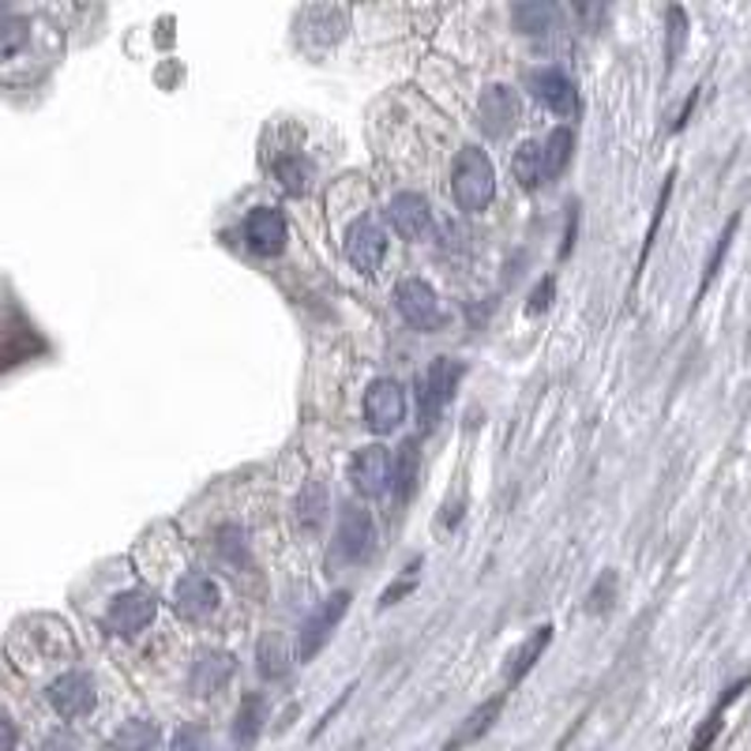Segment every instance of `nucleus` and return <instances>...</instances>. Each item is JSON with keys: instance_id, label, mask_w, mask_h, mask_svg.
<instances>
[{"instance_id": "1a4fd4ad", "label": "nucleus", "mask_w": 751, "mask_h": 751, "mask_svg": "<svg viewBox=\"0 0 751 751\" xmlns=\"http://www.w3.org/2000/svg\"><path fill=\"white\" fill-rule=\"evenodd\" d=\"M241 238H244V249H249L252 256L271 259V256H282L286 241H290V230H286L282 210H275V207H256L249 218H244Z\"/></svg>"}, {"instance_id": "aec40b11", "label": "nucleus", "mask_w": 751, "mask_h": 751, "mask_svg": "<svg viewBox=\"0 0 751 751\" xmlns=\"http://www.w3.org/2000/svg\"><path fill=\"white\" fill-rule=\"evenodd\" d=\"M327 511H331V500H327V485H324V481H308V485L301 488V496H298V522H301V530L316 534V530L327 522Z\"/></svg>"}, {"instance_id": "b1692460", "label": "nucleus", "mask_w": 751, "mask_h": 751, "mask_svg": "<svg viewBox=\"0 0 751 751\" xmlns=\"http://www.w3.org/2000/svg\"><path fill=\"white\" fill-rule=\"evenodd\" d=\"M158 744V729L150 722H124L121 729L113 732V751H150Z\"/></svg>"}, {"instance_id": "4be33fe9", "label": "nucleus", "mask_w": 751, "mask_h": 751, "mask_svg": "<svg viewBox=\"0 0 751 751\" xmlns=\"http://www.w3.org/2000/svg\"><path fill=\"white\" fill-rule=\"evenodd\" d=\"M553 643V628H537L534 635L522 643L519 654L511 657V669H508V683H519L522 677H526L530 669L537 665V657H542V650Z\"/></svg>"}, {"instance_id": "7c9ffc66", "label": "nucleus", "mask_w": 751, "mask_h": 751, "mask_svg": "<svg viewBox=\"0 0 751 751\" xmlns=\"http://www.w3.org/2000/svg\"><path fill=\"white\" fill-rule=\"evenodd\" d=\"M15 744H20V732H15V722H12V717L0 714V751H15Z\"/></svg>"}, {"instance_id": "39448f33", "label": "nucleus", "mask_w": 751, "mask_h": 751, "mask_svg": "<svg viewBox=\"0 0 751 751\" xmlns=\"http://www.w3.org/2000/svg\"><path fill=\"white\" fill-rule=\"evenodd\" d=\"M376 548V522L373 514L358 504H346L342 519H339V534H335V548H331V564H361L368 560V553Z\"/></svg>"}, {"instance_id": "2f4dec72", "label": "nucleus", "mask_w": 751, "mask_h": 751, "mask_svg": "<svg viewBox=\"0 0 751 751\" xmlns=\"http://www.w3.org/2000/svg\"><path fill=\"white\" fill-rule=\"evenodd\" d=\"M41 751H80V744H75V737H69V732H53V737L41 744Z\"/></svg>"}, {"instance_id": "f8f14e48", "label": "nucleus", "mask_w": 751, "mask_h": 751, "mask_svg": "<svg viewBox=\"0 0 751 751\" xmlns=\"http://www.w3.org/2000/svg\"><path fill=\"white\" fill-rule=\"evenodd\" d=\"M387 222L399 238L407 241H428L433 238V207L417 192H399L387 207Z\"/></svg>"}, {"instance_id": "c85d7f7f", "label": "nucleus", "mask_w": 751, "mask_h": 751, "mask_svg": "<svg viewBox=\"0 0 751 751\" xmlns=\"http://www.w3.org/2000/svg\"><path fill=\"white\" fill-rule=\"evenodd\" d=\"M669 69L677 64V57H680V49H683V41H688V20H683V12L680 8H673L669 12Z\"/></svg>"}, {"instance_id": "9d476101", "label": "nucleus", "mask_w": 751, "mask_h": 751, "mask_svg": "<svg viewBox=\"0 0 751 751\" xmlns=\"http://www.w3.org/2000/svg\"><path fill=\"white\" fill-rule=\"evenodd\" d=\"M46 699L64 722H75V717H87L90 711H95L98 691H95V680H90L87 673L72 669V673H61V677L49 683Z\"/></svg>"}, {"instance_id": "412c9836", "label": "nucleus", "mask_w": 751, "mask_h": 751, "mask_svg": "<svg viewBox=\"0 0 751 751\" xmlns=\"http://www.w3.org/2000/svg\"><path fill=\"white\" fill-rule=\"evenodd\" d=\"M31 23L27 20H4L0 23V69L4 64H15L31 46Z\"/></svg>"}, {"instance_id": "6e6552de", "label": "nucleus", "mask_w": 751, "mask_h": 751, "mask_svg": "<svg viewBox=\"0 0 751 751\" xmlns=\"http://www.w3.org/2000/svg\"><path fill=\"white\" fill-rule=\"evenodd\" d=\"M384 252H387L384 222L376 215L353 218L350 230H346V256H350V264L365 275H376L379 264H384Z\"/></svg>"}, {"instance_id": "cd10ccee", "label": "nucleus", "mask_w": 751, "mask_h": 751, "mask_svg": "<svg viewBox=\"0 0 751 751\" xmlns=\"http://www.w3.org/2000/svg\"><path fill=\"white\" fill-rule=\"evenodd\" d=\"M500 706H504V699H493V703L477 706V711L470 714V722H467V729H462V737L455 740V748H462V744H470V740H477L481 732H485L488 725L496 722V714H500Z\"/></svg>"}, {"instance_id": "f03ea898", "label": "nucleus", "mask_w": 751, "mask_h": 751, "mask_svg": "<svg viewBox=\"0 0 751 751\" xmlns=\"http://www.w3.org/2000/svg\"><path fill=\"white\" fill-rule=\"evenodd\" d=\"M462 379V365L451 358H436L425 373L417 376V413H421V425L433 428L440 421V413L451 407L455 399V387Z\"/></svg>"}, {"instance_id": "c756f323", "label": "nucleus", "mask_w": 751, "mask_h": 751, "mask_svg": "<svg viewBox=\"0 0 751 751\" xmlns=\"http://www.w3.org/2000/svg\"><path fill=\"white\" fill-rule=\"evenodd\" d=\"M173 751H207V732L199 725H184L173 737Z\"/></svg>"}, {"instance_id": "5701e85b", "label": "nucleus", "mask_w": 751, "mask_h": 751, "mask_svg": "<svg viewBox=\"0 0 751 751\" xmlns=\"http://www.w3.org/2000/svg\"><path fill=\"white\" fill-rule=\"evenodd\" d=\"M514 23H519L526 35H553L560 27V12L553 4H519L514 8Z\"/></svg>"}, {"instance_id": "a211bd4d", "label": "nucleus", "mask_w": 751, "mask_h": 751, "mask_svg": "<svg viewBox=\"0 0 751 751\" xmlns=\"http://www.w3.org/2000/svg\"><path fill=\"white\" fill-rule=\"evenodd\" d=\"M264 722H267V699L259 691H252V695L241 699L238 722H233V744L252 748L259 740V732H264Z\"/></svg>"}, {"instance_id": "7ed1b4c3", "label": "nucleus", "mask_w": 751, "mask_h": 751, "mask_svg": "<svg viewBox=\"0 0 751 751\" xmlns=\"http://www.w3.org/2000/svg\"><path fill=\"white\" fill-rule=\"evenodd\" d=\"M395 308H399V316L407 319L410 327H417V331H440L447 324L440 298H436L433 286L421 282V278H402V282L395 286Z\"/></svg>"}, {"instance_id": "393cba45", "label": "nucleus", "mask_w": 751, "mask_h": 751, "mask_svg": "<svg viewBox=\"0 0 751 751\" xmlns=\"http://www.w3.org/2000/svg\"><path fill=\"white\" fill-rule=\"evenodd\" d=\"M748 683H751V680H740V683H732V688L725 691V695H722V703L714 706V714L706 717V725H703V729L695 732V740H691V751H706V748L714 744V740H717V732H722V717H725V711H729V703H732V699H740V691H744Z\"/></svg>"}, {"instance_id": "a878e982", "label": "nucleus", "mask_w": 751, "mask_h": 751, "mask_svg": "<svg viewBox=\"0 0 751 751\" xmlns=\"http://www.w3.org/2000/svg\"><path fill=\"white\" fill-rule=\"evenodd\" d=\"M417 462H421V455H417V444H402V451H399V459H395V493H399V500H410V493H413V485H417Z\"/></svg>"}, {"instance_id": "f3484780", "label": "nucleus", "mask_w": 751, "mask_h": 751, "mask_svg": "<svg viewBox=\"0 0 751 751\" xmlns=\"http://www.w3.org/2000/svg\"><path fill=\"white\" fill-rule=\"evenodd\" d=\"M233 677V657L230 654H199V662L192 665V688L199 695H215L222 691Z\"/></svg>"}, {"instance_id": "ddd939ff", "label": "nucleus", "mask_w": 751, "mask_h": 751, "mask_svg": "<svg viewBox=\"0 0 751 751\" xmlns=\"http://www.w3.org/2000/svg\"><path fill=\"white\" fill-rule=\"evenodd\" d=\"M526 87H530V95H534L542 106L553 109L556 117H576L579 113V90H576V83H571L560 69H537V72H530Z\"/></svg>"}, {"instance_id": "4468645a", "label": "nucleus", "mask_w": 751, "mask_h": 751, "mask_svg": "<svg viewBox=\"0 0 751 751\" xmlns=\"http://www.w3.org/2000/svg\"><path fill=\"white\" fill-rule=\"evenodd\" d=\"M173 609L184 620H204L218 609V586L207 576H184L173 590Z\"/></svg>"}, {"instance_id": "6ab92c4d", "label": "nucleus", "mask_w": 751, "mask_h": 751, "mask_svg": "<svg viewBox=\"0 0 751 751\" xmlns=\"http://www.w3.org/2000/svg\"><path fill=\"white\" fill-rule=\"evenodd\" d=\"M256 662H259V677L264 680H286L290 677V646H286L282 635H275V631H267L264 639H259V650H256Z\"/></svg>"}, {"instance_id": "f257e3e1", "label": "nucleus", "mask_w": 751, "mask_h": 751, "mask_svg": "<svg viewBox=\"0 0 751 751\" xmlns=\"http://www.w3.org/2000/svg\"><path fill=\"white\" fill-rule=\"evenodd\" d=\"M451 192H455V204L470 215L485 210L496 196V170H493V158L485 155L481 147H462L459 158H455V170H451Z\"/></svg>"}, {"instance_id": "9b49d317", "label": "nucleus", "mask_w": 751, "mask_h": 751, "mask_svg": "<svg viewBox=\"0 0 751 751\" xmlns=\"http://www.w3.org/2000/svg\"><path fill=\"white\" fill-rule=\"evenodd\" d=\"M155 616H158V597L147 594V590H129V594H121L109 605L106 628L113 631V635L129 639V635H140Z\"/></svg>"}, {"instance_id": "0eeeda50", "label": "nucleus", "mask_w": 751, "mask_h": 751, "mask_svg": "<svg viewBox=\"0 0 751 751\" xmlns=\"http://www.w3.org/2000/svg\"><path fill=\"white\" fill-rule=\"evenodd\" d=\"M350 485L358 488L361 496H368V500L384 496L387 488L395 485V459H391V451H387L384 444L361 447V451L350 459Z\"/></svg>"}, {"instance_id": "dca6fc26", "label": "nucleus", "mask_w": 751, "mask_h": 751, "mask_svg": "<svg viewBox=\"0 0 751 751\" xmlns=\"http://www.w3.org/2000/svg\"><path fill=\"white\" fill-rule=\"evenodd\" d=\"M511 173L522 189H542L553 177H548V162H545V147L542 140H526L511 158Z\"/></svg>"}, {"instance_id": "bb28decb", "label": "nucleus", "mask_w": 751, "mask_h": 751, "mask_svg": "<svg viewBox=\"0 0 751 751\" xmlns=\"http://www.w3.org/2000/svg\"><path fill=\"white\" fill-rule=\"evenodd\" d=\"M275 177L290 196L308 192V166L301 162V158H282V162H275Z\"/></svg>"}, {"instance_id": "423d86ee", "label": "nucleus", "mask_w": 751, "mask_h": 751, "mask_svg": "<svg viewBox=\"0 0 751 751\" xmlns=\"http://www.w3.org/2000/svg\"><path fill=\"white\" fill-rule=\"evenodd\" d=\"M407 417V387L399 379H376L365 391V425L376 436H387Z\"/></svg>"}, {"instance_id": "2eb2a0df", "label": "nucleus", "mask_w": 751, "mask_h": 751, "mask_svg": "<svg viewBox=\"0 0 751 751\" xmlns=\"http://www.w3.org/2000/svg\"><path fill=\"white\" fill-rule=\"evenodd\" d=\"M519 121V95H514L511 87H504V83H496V87H488L485 95H481V129L488 132V136H508L511 124Z\"/></svg>"}, {"instance_id": "473e14b6", "label": "nucleus", "mask_w": 751, "mask_h": 751, "mask_svg": "<svg viewBox=\"0 0 751 751\" xmlns=\"http://www.w3.org/2000/svg\"><path fill=\"white\" fill-rule=\"evenodd\" d=\"M545 298H553V278H548V282H542V286H537V293H534V298H530V312H542V308L548 305Z\"/></svg>"}, {"instance_id": "20e7f679", "label": "nucleus", "mask_w": 751, "mask_h": 751, "mask_svg": "<svg viewBox=\"0 0 751 751\" xmlns=\"http://www.w3.org/2000/svg\"><path fill=\"white\" fill-rule=\"evenodd\" d=\"M346 613H350V590H339V594L324 597V602L305 616V623H301V643H298L301 662H312L319 650L331 643V635L339 631Z\"/></svg>"}]
</instances>
